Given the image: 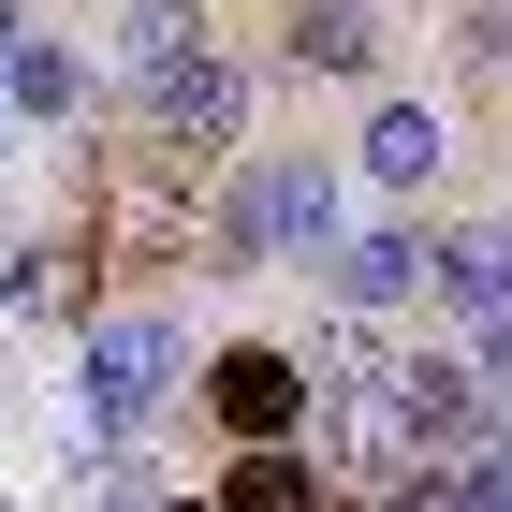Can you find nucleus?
<instances>
[{"instance_id": "15", "label": "nucleus", "mask_w": 512, "mask_h": 512, "mask_svg": "<svg viewBox=\"0 0 512 512\" xmlns=\"http://www.w3.org/2000/svg\"><path fill=\"white\" fill-rule=\"evenodd\" d=\"M381 512H454V483H439V469L425 483H381Z\"/></svg>"}, {"instance_id": "7", "label": "nucleus", "mask_w": 512, "mask_h": 512, "mask_svg": "<svg viewBox=\"0 0 512 512\" xmlns=\"http://www.w3.org/2000/svg\"><path fill=\"white\" fill-rule=\"evenodd\" d=\"M439 308L469 322H512V220H454V235H439Z\"/></svg>"}, {"instance_id": "17", "label": "nucleus", "mask_w": 512, "mask_h": 512, "mask_svg": "<svg viewBox=\"0 0 512 512\" xmlns=\"http://www.w3.org/2000/svg\"><path fill=\"white\" fill-rule=\"evenodd\" d=\"M191 512H220V498H191Z\"/></svg>"}, {"instance_id": "1", "label": "nucleus", "mask_w": 512, "mask_h": 512, "mask_svg": "<svg viewBox=\"0 0 512 512\" xmlns=\"http://www.w3.org/2000/svg\"><path fill=\"white\" fill-rule=\"evenodd\" d=\"M395 439H410V483L425 469H498L512 454V395L469 352H410L395 366Z\"/></svg>"}, {"instance_id": "13", "label": "nucleus", "mask_w": 512, "mask_h": 512, "mask_svg": "<svg viewBox=\"0 0 512 512\" xmlns=\"http://www.w3.org/2000/svg\"><path fill=\"white\" fill-rule=\"evenodd\" d=\"M88 512H161V498H147L132 469H88Z\"/></svg>"}, {"instance_id": "2", "label": "nucleus", "mask_w": 512, "mask_h": 512, "mask_svg": "<svg viewBox=\"0 0 512 512\" xmlns=\"http://www.w3.org/2000/svg\"><path fill=\"white\" fill-rule=\"evenodd\" d=\"M176 366H191V337H176L161 308L88 322V352H74V410H88V439H147L161 410H176Z\"/></svg>"}, {"instance_id": "12", "label": "nucleus", "mask_w": 512, "mask_h": 512, "mask_svg": "<svg viewBox=\"0 0 512 512\" xmlns=\"http://www.w3.org/2000/svg\"><path fill=\"white\" fill-rule=\"evenodd\" d=\"M0 103H15V118H74V103H88V74H74V44H15V74H0Z\"/></svg>"}, {"instance_id": "8", "label": "nucleus", "mask_w": 512, "mask_h": 512, "mask_svg": "<svg viewBox=\"0 0 512 512\" xmlns=\"http://www.w3.org/2000/svg\"><path fill=\"white\" fill-rule=\"evenodd\" d=\"M278 59L293 74H381V0H293L278 15Z\"/></svg>"}, {"instance_id": "9", "label": "nucleus", "mask_w": 512, "mask_h": 512, "mask_svg": "<svg viewBox=\"0 0 512 512\" xmlns=\"http://www.w3.org/2000/svg\"><path fill=\"white\" fill-rule=\"evenodd\" d=\"M205 44H220V30H205V0H118V74H132V88L191 74Z\"/></svg>"}, {"instance_id": "3", "label": "nucleus", "mask_w": 512, "mask_h": 512, "mask_svg": "<svg viewBox=\"0 0 512 512\" xmlns=\"http://www.w3.org/2000/svg\"><path fill=\"white\" fill-rule=\"evenodd\" d=\"M337 235H352V220H337V161L278 147V161H249L235 220H220V264H322Z\"/></svg>"}, {"instance_id": "5", "label": "nucleus", "mask_w": 512, "mask_h": 512, "mask_svg": "<svg viewBox=\"0 0 512 512\" xmlns=\"http://www.w3.org/2000/svg\"><path fill=\"white\" fill-rule=\"evenodd\" d=\"M322 293H337V322H395L410 293H439V235H410V220H366V235L322 249Z\"/></svg>"}, {"instance_id": "4", "label": "nucleus", "mask_w": 512, "mask_h": 512, "mask_svg": "<svg viewBox=\"0 0 512 512\" xmlns=\"http://www.w3.org/2000/svg\"><path fill=\"white\" fill-rule=\"evenodd\" d=\"M132 118H147V161H161V176H205V161L249 132V59H220V44H205L191 74L132 88Z\"/></svg>"}, {"instance_id": "10", "label": "nucleus", "mask_w": 512, "mask_h": 512, "mask_svg": "<svg viewBox=\"0 0 512 512\" xmlns=\"http://www.w3.org/2000/svg\"><path fill=\"white\" fill-rule=\"evenodd\" d=\"M352 161H366V176H381V191H425L439 161H454V132H439V103H381Z\"/></svg>"}, {"instance_id": "16", "label": "nucleus", "mask_w": 512, "mask_h": 512, "mask_svg": "<svg viewBox=\"0 0 512 512\" xmlns=\"http://www.w3.org/2000/svg\"><path fill=\"white\" fill-rule=\"evenodd\" d=\"M15 44H30V15H15V0H0V74H15Z\"/></svg>"}, {"instance_id": "6", "label": "nucleus", "mask_w": 512, "mask_h": 512, "mask_svg": "<svg viewBox=\"0 0 512 512\" xmlns=\"http://www.w3.org/2000/svg\"><path fill=\"white\" fill-rule=\"evenodd\" d=\"M205 410H220L249 454H293V425L322 410V381H308L293 352H264V337H249V352H220V366H205Z\"/></svg>"}, {"instance_id": "14", "label": "nucleus", "mask_w": 512, "mask_h": 512, "mask_svg": "<svg viewBox=\"0 0 512 512\" xmlns=\"http://www.w3.org/2000/svg\"><path fill=\"white\" fill-rule=\"evenodd\" d=\"M469 366H483V381L512 395V322H483V337H469Z\"/></svg>"}, {"instance_id": "18", "label": "nucleus", "mask_w": 512, "mask_h": 512, "mask_svg": "<svg viewBox=\"0 0 512 512\" xmlns=\"http://www.w3.org/2000/svg\"><path fill=\"white\" fill-rule=\"evenodd\" d=\"M0 118H15V103H0Z\"/></svg>"}, {"instance_id": "11", "label": "nucleus", "mask_w": 512, "mask_h": 512, "mask_svg": "<svg viewBox=\"0 0 512 512\" xmlns=\"http://www.w3.org/2000/svg\"><path fill=\"white\" fill-rule=\"evenodd\" d=\"M220 512H337V483H322L308 454H235V469H220Z\"/></svg>"}]
</instances>
